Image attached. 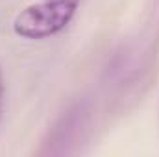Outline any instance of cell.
I'll list each match as a JSON object with an SVG mask.
<instances>
[{
    "label": "cell",
    "instance_id": "6da1fadb",
    "mask_svg": "<svg viewBox=\"0 0 159 157\" xmlns=\"http://www.w3.org/2000/svg\"><path fill=\"white\" fill-rule=\"evenodd\" d=\"M80 0H39L13 19V32L24 39H48L63 32L78 11Z\"/></svg>",
    "mask_w": 159,
    "mask_h": 157
},
{
    "label": "cell",
    "instance_id": "7a4b0ae2",
    "mask_svg": "<svg viewBox=\"0 0 159 157\" xmlns=\"http://www.w3.org/2000/svg\"><path fill=\"white\" fill-rule=\"evenodd\" d=\"M91 131V107L87 102L69 105L56 122L48 128L46 137L41 141V155H69L80 152Z\"/></svg>",
    "mask_w": 159,
    "mask_h": 157
},
{
    "label": "cell",
    "instance_id": "3957f363",
    "mask_svg": "<svg viewBox=\"0 0 159 157\" xmlns=\"http://www.w3.org/2000/svg\"><path fill=\"white\" fill-rule=\"evenodd\" d=\"M4 102H6V87H4V76H2V69H0V122L4 115Z\"/></svg>",
    "mask_w": 159,
    "mask_h": 157
}]
</instances>
